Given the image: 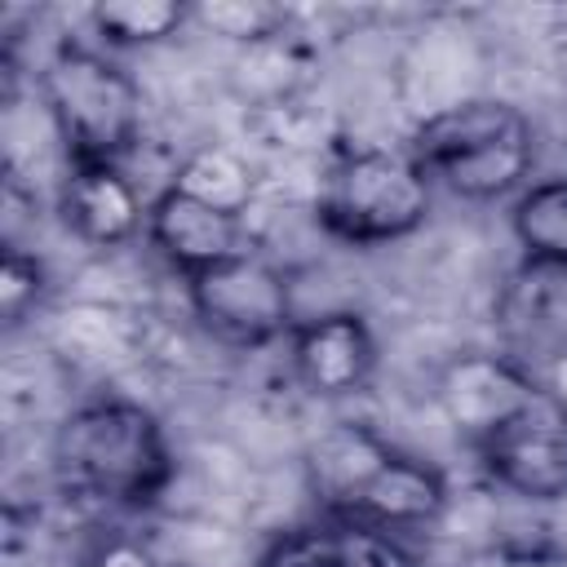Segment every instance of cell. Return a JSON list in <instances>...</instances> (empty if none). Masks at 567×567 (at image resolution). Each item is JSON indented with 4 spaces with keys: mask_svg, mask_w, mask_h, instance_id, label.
Returning a JSON list of instances; mask_svg holds the SVG:
<instances>
[{
    "mask_svg": "<svg viewBox=\"0 0 567 567\" xmlns=\"http://www.w3.org/2000/svg\"><path fill=\"white\" fill-rule=\"evenodd\" d=\"M190 18L204 31L235 40L244 49L266 44V40L288 31V9L270 4V0H199V4H190Z\"/></svg>",
    "mask_w": 567,
    "mask_h": 567,
    "instance_id": "17",
    "label": "cell"
},
{
    "mask_svg": "<svg viewBox=\"0 0 567 567\" xmlns=\"http://www.w3.org/2000/svg\"><path fill=\"white\" fill-rule=\"evenodd\" d=\"M75 567H164V558L146 536L124 532V527H106L84 545Z\"/></svg>",
    "mask_w": 567,
    "mask_h": 567,
    "instance_id": "19",
    "label": "cell"
},
{
    "mask_svg": "<svg viewBox=\"0 0 567 567\" xmlns=\"http://www.w3.org/2000/svg\"><path fill=\"white\" fill-rule=\"evenodd\" d=\"M430 213V177L408 151L354 146L323 164L315 217L328 235L368 248L412 235Z\"/></svg>",
    "mask_w": 567,
    "mask_h": 567,
    "instance_id": "4",
    "label": "cell"
},
{
    "mask_svg": "<svg viewBox=\"0 0 567 567\" xmlns=\"http://www.w3.org/2000/svg\"><path fill=\"white\" fill-rule=\"evenodd\" d=\"M44 297V266L35 252H22V244H4V261H0V315L9 328H18L35 301Z\"/></svg>",
    "mask_w": 567,
    "mask_h": 567,
    "instance_id": "18",
    "label": "cell"
},
{
    "mask_svg": "<svg viewBox=\"0 0 567 567\" xmlns=\"http://www.w3.org/2000/svg\"><path fill=\"white\" fill-rule=\"evenodd\" d=\"M58 208L66 230L93 248L128 244L151 213V204H142L137 186L124 177L120 164H66Z\"/></svg>",
    "mask_w": 567,
    "mask_h": 567,
    "instance_id": "10",
    "label": "cell"
},
{
    "mask_svg": "<svg viewBox=\"0 0 567 567\" xmlns=\"http://www.w3.org/2000/svg\"><path fill=\"white\" fill-rule=\"evenodd\" d=\"M89 18L106 44H159L190 18V9L177 0H102Z\"/></svg>",
    "mask_w": 567,
    "mask_h": 567,
    "instance_id": "16",
    "label": "cell"
},
{
    "mask_svg": "<svg viewBox=\"0 0 567 567\" xmlns=\"http://www.w3.org/2000/svg\"><path fill=\"white\" fill-rule=\"evenodd\" d=\"M173 186L190 190L195 199H204V204H213V208L239 213V217H244L248 204H252V168H248L230 146H199V151L182 164V173H177Z\"/></svg>",
    "mask_w": 567,
    "mask_h": 567,
    "instance_id": "15",
    "label": "cell"
},
{
    "mask_svg": "<svg viewBox=\"0 0 567 567\" xmlns=\"http://www.w3.org/2000/svg\"><path fill=\"white\" fill-rule=\"evenodd\" d=\"M257 567H416V558L399 536L381 527L328 518L275 536L261 549Z\"/></svg>",
    "mask_w": 567,
    "mask_h": 567,
    "instance_id": "12",
    "label": "cell"
},
{
    "mask_svg": "<svg viewBox=\"0 0 567 567\" xmlns=\"http://www.w3.org/2000/svg\"><path fill=\"white\" fill-rule=\"evenodd\" d=\"M487 478L523 501L567 496V394L536 385V394L474 443Z\"/></svg>",
    "mask_w": 567,
    "mask_h": 567,
    "instance_id": "6",
    "label": "cell"
},
{
    "mask_svg": "<svg viewBox=\"0 0 567 567\" xmlns=\"http://www.w3.org/2000/svg\"><path fill=\"white\" fill-rule=\"evenodd\" d=\"M390 456H394V447L359 421L323 425L306 447V483H310L319 509L328 518H346Z\"/></svg>",
    "mask_w": 567,
    "mask_h": 567,
    "instance_id": "11",
    "label": "cell"
},
{
    "mask_svg": "<svg viewBox=\"0 0 567 567\" xmlns=\"http://www.w3.org/2000/svg\"><path fill=\"white\" fill-rule=\"evenodd\" d=\"M536 385L540 381H532V372H523L501 354H461L439 377V408L456 434L483 443L501 421H509L536 394Z\"/></svg>",
    "mask_w": 567,
    "mask_h": 567,
    "instance_id": "9",
    "label": "cell"
},
{
    "mask_svg": "<svg viewBox=\"0 0 567 567\" xmlns=\"http://www.w3.org/2000/svg\"><path fill=\"white\" fill-rule=\"evenodd\" d=\"M297 381L319 399L359 394L377 372V337L354 310H332L288 332Z\"/></svg>",
    "mask_w": 567,
    "mask_h": 567,
    "instance_id": "8",
    "label": "cell"
},
{
    "mask_svg": "<svg viewBox=\"0 0 567 567\" xmlns=\"http://www.w3.org/2000/svg\"><path fill=\"white\" fill-rule=\"evenodd\" d=\"M146 239L186 279L199 275V270H213V266H221V261H230L239 252H252L248 226H244L239 213L213 208V204L195 199L182 186H168V190H159L151 199Z\"/></svg>",
    "mask_w": 567,
    "mask_h": 567,
    "instance_id": "7",
    "label": "cell"
},
{
    "mask_svg": "<svg viewBox=\"0 0 567 567\" xmlns=\"http://www.w3.org/2000/svg\"><path fill=\"white\" fill-rule=\"evenodd\" d=\"M408 155L461 199H501L532 173L536 133L514 102L465 97L430 111L412 128Z\"/></svg>",
    "mask_w": 567,
    "mask_h": 567,
    "instance_id": "2",
    "label": "cell"
},
{
    "mask_svg": "<svg viewBox=\"0 0 567 567\" xmlns=\"http://www.w3.org/2000/svg\"><path fill=\"white\" fill-rule=\"evenodd\" d=\"M40 102L66 164H120L142 137V89L111 58L62 44L40 71Z\"/></svg>",
    "mask_w": 567,
    "mask_h": 567,
    "instance_id": "3",
    "label": "cell"
},
{
    "mask_svg": "<svg viewBox=\"0 0 567 567\" xmlns=\"http://www.w3.org/2000/svg\"><path fill=\"white\" fill-rule=\"evenodd\" d=\"M443 505H447L443 474L430 461L408 456V452L394 447V456L363 487V496L354 501V509L346 514V523H368V527H381V532L425 527V523H434L443 514Z\"/></svg>",
    "mask_w": 567,
    "mask_h": 567,
    "instance_id": "13",
    "label": "cell"
},
{
    "mask_svg": "<svg viewBox=\"0 0 567 567\" xmlns=\"http://www.w3.org/2000/svg\"><path fill=\"white\" fill-rule=\"evenodd\" d=\"M514 239L527 261L567 270V177H545L514 199Z\"/></svg>",
    "mask_w": 567,
    "mask_h": 567,
    "instance_id": "14",
    "label": "cell"
},
{
    "mask_svg": "<svg viewBox=\"0 0 567 567\" xmlns=\"http://www.w3.org/2000/svg\"><path fill=\"white\" fill-rule=\"evenodd\" d=\"M186 297H190L195 319L230 346H266V341L297 328L288 279L257 248L239 252L213 270L190 275Z\"/></svg>",
    "mask_w": 567,
    "mask_h": 567,
    "instance_id": "5",
    "label": "cell"
},
{
    "mask_svg": "<svg viewBox=\"0 0 567 567\" xmlns=\"http://www.w3.org/2000/svg\"><path fill=\"white\" fill-rule=\"evenodd\" d=\"M53 478L80 505L142 509L173 483V447L151 408L133 399H89L53 434Z\"/></svg>",
    "mask_w": 567,
    "mask_h": 567,
    "instance_id": "1",
    "label": "cell"
}]
</instances>
